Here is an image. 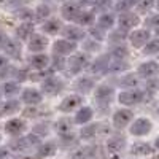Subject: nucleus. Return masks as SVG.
Instances as JSON below:
<instances>
[{"instance_id": "37", "label": "nucleus", "mask_w": 159, "mask_h": 159, "mask_svg": "<svg viewBox=\"0 0 159 159\" xmlns=\"http://www.w3.org/2000/svg\"><path fill=\"white\" fill-rule=\"evenodd\" d=\"M92 18H94V16H92V13H91V11H83V15L78 18L76 22L86 25V24H91V22H92Z\"/></svg>"}, {"instance_id": "42", "label": "nucleus", "mask_w": 159, "mask_h": 159, "mask_svg": "<svg viewBox=\"0 0 159 159\" xmlns=\"http://www.w3.org/2000/svg\"><path fill=\"white\" fill-rule=\"evenodd\" d=\"M151 7H153V2H150V0H148V2H140L137 5V10L139 11H148Z\"/></svg>"}, {"instance_id": "14", "label": "nucleus", "mask_w": 159, "mask_h": 159, "mask_svg": "<svg viewBox=\"0 0 159 159\" xmlns=\"http://www.w3.org/2000/svg\"><path fill=\"white\" fill-rule=\"evenodd\" d=\"M108 67H110L108 56H102V57H99L94 64L91 65V72H92V73H96V75L107 73V72H108Z\"/></svg>"}, {"instance_id": "32", "label": "nucleus", "mask_w": 159, "mask_h": 159, "mask_svg": "<svg viewBox=\"0 0 159 159\" xmlns=\"http://www.w3.org/2000/svg\"><path fill=\"white\" fill-rule=\"evenodd\" d=\"M56 153V145L54 143H45V145H42V147L38 148V154L40 156H52Z\"/></svg>"}, {"instance_id": "21", "label": "nucleus", "mask_w": 159, "mask_h": 159, "mask_svg": "<svg viewBox=\"0 0 159 159\" xmlns=\"http://www.w3.org/2000/svg\"><path fill=\"white\" fill-rule=\"evenodd\" d=\"M30 64H32V67H35L38 70H45L49 65V57L46 54H37V56L30 57Z\"/></svg>"}, {"instance_id": "9", "label": "nucleus", "mask_w": 159, "mask_h": 159, "mask_svg": "<svg viewBox=\"0 0 159 159\" xmlns=\"http://www.w3.org/2000/svg\"><path fill=\"white\" fill-rule=\"evenodd\" d=\"M118 22H119V30H129L130 27H134V25L139 24V16L134 15V13H123V15H119L118 18Z\"/></svg>"}, {"instance_id": "16", "label": "nucleus", "mask_w": 159, "mask_h": 159, "mask_svg": "<svg viewBox=\"0 0 159 159\" xmlns=\"http://www.w3.org/2000/svg\"><path fill=\"white\" fill-rule=\"evenodd\" d=\"M46 45H48V40L45 37H42V35H37V34L32 35L30 40H29V49L30 51H35V52L45 49Z\"/></svg>"}, {"instance_id": "27", "label": "nucleus", "mask_w": 159, "mask_h": 159, "mask_svg": "<svg viewBox=\"0 0 159 159\" xmlns=\"http://www.w3.org/2000/svg\"><path fill=\"white\" fill-rule=\"evenodd\" d=\"M91 118H92V108L83 107L81 110H78V113H76V116H75V121H76L78 124H84V123L89 121Z\"/></svg>"}, {"instance_id": "41", "label": "nucleus", "mask_w": 159, "mask_h": 159, "mask_svg": "<svg viewBox=\"0 0 159 159\" xmlns=\"http://www.w3.org/2000/svg\"><path fill=\"white\" fill-rule=\"evenodd\" d=\"M147 24L150 25V27H154L156 30H159V15H156V16H153V18H150Z\"/></svg>"}, {"instance_id": "13", "label": "nucleus", "mask_w": 159, "mask_h": 159, "mask_svg": "<svg viewBox=\"0 0 159 159\" xmlns=\"http://www.w3.org/2000/svg\"><path fill=\"white\" fill-rule=\"evenodd\" d=\"M148 40H150V32L145 30V29L135 30V32L130 34V42H132V45H134L135 48H140L143 45H147Z\"/></svg>"}, {"instance_id": "5", "label": "nucleus", "mask_w": 159, "mask_h": 159, "mask_svg": "<svg viewBox=\"0 0 159 159\" xmlns=\"http://www.w3.org/2000/svg\"><path fill=\"white\" fill-rule=\"evenodd\" d=\"M37 143H38V137L27 135V137H22V139H18L15 142H11L10 147H11V150H15V151H22V150H27V148L34 147V145H37Z\"/></svg>"}, {"instance_id": "52", "label": "nucleus", "mask_w": 159, "mask_h": 159, "mask_svg": "<svg viewBox=\"0 0 159 159\" xmlns=\"http://www.w3.org/2000/svg\"><path fill=\"white\" fill-rule=\"evenodd\" d=\"M0 140H2V137H0Z\"/></svg>"}, {"instance_id": "24", "label": "nucleus", "mask_w": 159, "mask_h": 159, "mask_svg": "<svg viewBox=\"0 0 159 159\" xmlns=\"http://www.w3.org/2000/svg\"><path fill=\"white\" fill-rule=\"evenodd\" d=\"M18 37L22 38V40H30L32 37V32H34V24L32 22H24L18 27Z\"/></svg>"}, {"instance_id": "10", "label": "nucleus", "mask_w": 159, "mask_h": 159, "mask_svg": "<svg viewBox=\"0 0 159 159\" xmlns=\"http://www.w3.org/2000/svg\"><path fill=\"white\" fill-rule=\"evenodd\" d=\"M81 102H83V99L80 97V96H69V97H65V99L61 102L59 110H61V111H65V113H70V111H73L75 108H78L80 105H81Z\"/></svg>"}, {"instance_id": "44", "label": "nucleus", "mask_w": 159, "mask_h": 159, "mask_svg": "<svg viewBox=\"0 0 159 159\" xmlns=\"http://www.w3.org/2000/svg\"><path fill=\"white\" fill-rule=\"evenodd\" d=\"M52 67H54V69H57V70L64 69V59H62L61 56L54 54V65H52Z\"/></svg>"}, {"instance_id": "3", "label": "nucleus", "mask_w": 159, "mask_h": 159, "mask_svg": "<svg viewBox=\"0 0 159 159\" xmlns=\"http://www.w3.org/2000/svg\"><path fill=\"white\" fill-rule=\"evenodd\" d=\"M151 121L147 118H139L134 121V124L130 126V134L132 135H147L151 130Z\"/></svg>"}, {"instance_id": "18", "label": "nucleus", "mask_w": 159, "mask_h": 159, "mask_svg": "<svg viewBox=\"0 0 159 159\" xmlns=\"http://www.w3.org/2000/svg\"><path fill=\"white\" fill-rule=\"evenodd\" d=\"M62 34H64L65 38H69L70 42H76V40H83L84 38V32L81 29L75 27V25H67Z\"/></svg>"}, {"instance_id": "49", "label": "nucleus", "mask_w": 159, "mask_h": 159, "mask_svg": "<svg viewBox=\"0 0 159 159\" xmlns=\"http://www.w3.org/2000/svg\"><path fill=\"white\" fill-rule=\"evenodd\" d=\"M157 35H159V30H157Z\"/></svg>"}, {"instance_id": "31", "label": "nucleus", "mask_w": 159, "mask_h": 159, "mask_svg": "<svg viewBox=\"0 0 159 159\" xmlns=\"http://www.w3.org/2000/svg\"><path fill=\"white\" fill-rule=\"evenodd\" d=\"M59 29H61V22L57 19H51V21L45 22V25H43V30L46 34H57Z\"/></svg>"}, {"instance_id": "48", "label": "nucleus", "mask_w": 159, "mask_h": 159, "mask_svg": "<svg viewBox=\"0 0 159 159\" xmlns=\"http://www.w3.org/2000/svg\"><path fill=\"white\" fill-rule=\"evenodd\" d=\"M154 145H156V148H157V150H159V137H157V139H156V142H154Z\"/></svg>"}, {"instance_id": "19", "label": "nucleus", "mask_w": 159, "mask_h": 159, "mask_svg": "<svg viewBox=\"0 0 159 159\" xmlns=\"http://www.w3.org/2000/svg\"><path fill=\"white\" fill-rule=\"evenodd\" d=\"M22 100L25 103H32V105H37L42 102V94L37 91V89H25L22 92Z\"/></svg>"}, {"instance_id": "45", "label": "nucleus", "mask_w": 159, "mask_h": 159, "mask_svg": "<svg viewBox=\"0 0 159 159\" xmlns=\"http://www.w3.org/2000/svg\"><path fill=\"white\" fill-rule=\"evenodd\" d=\"M7 42H8V37L3 32H0V48H3L7 45Z\"/></svg>"}, {"instance_id": "36", "label": "nucleus", "mask_w": 159, "mask_h": 159, "mask_svg": "<svg viewBox=\"0 0 159 159\" xmlns=\"http://www.w3.org/2000/svg\"><path fill=\"white\" fill-rule=\"evenodd\" d=\"M127 67H129V65H127L126 62H123V61H116V62L110 64L108 72H123V70H126Z\"/></svg>"}, {"instance_id": "2", "label": "nucleus", "mask_w": 159, "mask_h": 159, "mask_svg": "<svg viewBox=\"0 0 159 159\" xmlns=\"http://www.w3.org/2000/svg\"><path fill=\"white\" fill-rule=\"evenodd\" d=\"M119 103H123V105H135L139 102L143 100V92L139 91V89H134V91H124L119 94L118 97Z\"/></svg>"}, {"instance_id": "30", "label": "nucleus", "mask_w": 159, "mask_h": 159, "mask_svg": "<svg viewBox=\"0 0 159 159\" xmlns=\"http://www.w3.org/2000/svg\"><path fill=\"white\" fill-rule=\"evenodd\" d=\"M113 22H115V18L113 15H108V13H105V15H102L97 21V27H100L102 30L105 29H111L113 27Z\"/></svg>"}, {"instance_id": "29", "label": "nucleus", "mask_w": 159, "mask_h": 159, "mask_svg": "<svg viewBox=\"0 0 159 159\" xmlns=\"http://www.w3.org/2000/svg\"><path fill=\"white\" fill-rule=\"evenodd\" d=\"M56 130L59 132L62 137H65L67 134H70V132H72V123H70V119L64 118V119H61V121H57V124H56Z\"/></svg>"}, {"instance_id": "4", "label": "nucleus", "mask_w": 159, "mask_h": 159, "mask_svg": "<svg viewBox=\"0 0 159 159\" xmlns=\"http://www.w3.org/2000/svg\"><path fill=\"white\" fill-rule=\"evenodd\" d=\"M62 88H64V83L57 76H49L43 81V92L45 94H49V96H54L57 92H61Z\"/></svg>"}, {"instance_id": "33", "label": "nucleus", "mask_w": 159, "mask_h": 159, "mask_svg": "<svg viewBox=\"0 0 159 159\" xmlns=\"http://www.w3.org/2000/svg\"><path fill=\"white\" fill-rule=\"evenodd\" d=\"M137 83H139V80H137L135 75H126L124 78L119 80V84L124 86V88H134Z\"/></svg>"}, {"instance_id": "51", "label": "nucleus", "mask_w": 159, "mask_h": 159, "mask_svg": "<svg viewBox=\"0 0 159 159\" xmlns=\"http://www.w3.org/2000/svg\"><path fill=\"white\" fill-rule=\"evenodd\" d=\"M157 113H159V108H157Z\"/></svg>"}, {"instance_id": "38", "label": "nucleus", "mask_w": 159, "mask_h": 159, "mask_svg": "<svg viewBox=\"0 0 159 159\" xmlns=\"http://www.w3.org/2000/svg\"><path fill=\"white\" fill-rule=\"evenodd\" d=\"M35 13H37V18L38 19H43V18H46L49 15V7L48 5H40Z\"/></svg>"}, {"instance_id": "8", "label": "nucleus", "mask_w": 159, "mask_h": 159, "mask_svg": "<svg viewBox=\"0 0 159 159\" xmlns=\"http://www.w3.org/2000/svg\"><path fill=\"white\" fill-rule=\"evenodd\" d=\"M159 73V64L154 61H148V62H143L140 67H139V75L143 78H153Z\"/></svg>"}, {"instance_id": "23", "label": "nucleus", "mask_w": 159, "mask_h": 159, "mask_svg": "<svg viewBox=\"0 0 159 159\" xmlns=\"http://www.w3.org/2000/svg\"><path fill=\"white\" fill-rule=\"evenodd\" d=\"M99 132H102V124H91V126H86L81 129V137L89 140L92 137H96Z\"/></svg>"}, {"instance_id": "22", "label": "nucleus", "mask_w": 159, "mask_h": 159, "mask_svg": "<svg viewBox=\"0 0 159 159\" xmlns=\"http://www.w3.org/2000/svg\"><path fill=\"white\" fill-rule=\"evenodd\" d=\"M75 88H76L78 91H81V92H88L89 89L94 88V80L89 78V76H81V78L76 80Z\"/></svg>"}, {"instance_id": "47", "label": "nucleus", "mask_w": 159, "mask_h": 159, "mask_svg": "<svg viewBox=\"0 0 159 159\" xmlns=\"http://www.w3.org/2000/svg\"><path fill=\"white\" fill-rule=\"evenodd\" d=\"M8 156V150L7 148H2V150H0V159H5Z\"/></svg>"}, {"instance_id": "11", "label": "nucleus", "mask_w": 159, "mask_h": 159, "mask_svg": "<svg viewBox=\"0 0 159 159\" xmlns=\"http://www.w3.org/2000/svg\"><path fill=\"white\" fill-rule=\"evenodd\" d=\"M76 49V43L70 40H57L54 43V54L62 56V54H70Z\"/></svg>"}, {"instance_id": "35", "label": "nucleus", "mask_w": 159, "mask_h": 159, "mask_svg": "<svg viewBox=\"0 0 159 159\" xmlns=\"http://www.w3.org/2000/svg\"><path fill=\"white\" fill-rule=\"evenodd\" d=\"M3 92H5V96L18 94V92H19V86L16 83H5L3 84Z\"/></svg>"}, {"instance_id": "12", "label": "nucleus", "mask_w": 159, "mask_h": 159, "mask_svg": "<svg viewBox=\"0 0 159 159\" xmlns=\"http://www.w3.org/2000/svg\"><path fill=\"white\" fill-rule=\"evenodd\" d=\"M3 51H5V54L11 59H19L21 57V45H19V42H16V40L8 38L7 45L3 46Z\"/></svg>"}, {"instance_id": "50", "label": "nucleus", "mask_w": 159, "mask_h": 159, "mask_svg": "<svg viewBox=\"0 0 159 159\" xmlns=\"http://www.w3.org/2000/svg\"><path fill=\"white\" fill-rule=\"evenodd\" d=\"M157 8H159V3H157Z\"/></svg>"}, {"instance_id": "39", "label": "nucleus", "mask_w": 159, "mask_h": 159, "mask_svg": "<svg viewBox=\"0 0 159 159\" xmlns=\"http://www.w3.org/2000/svg\"><path fill=\"white\" fill-rule=\"evenodd\" d=\"M111 56H113L116 61H121L123 57L127 56V49H126V48H116V49L111 52Z\"/></svg>"}, {"instance_id": "20", "label": "nucleus", "mask_w": 159, "mask_h": 159, "mask_svg": "<svg viewBox=\"0 0 159 159\" xmlns=\"http://www.w3.org/2000/svg\"><path fill=\"white\" fill-rule=\"evenodd\" d=\"M126 147V140L124 139H111L107 142V150L108 153L111 154H118V153H121Z\"/></svg>"}, {"instance_id": "26", "label": "nucleus", "mask_w": 159, "mask_h": 159, "mask_svg": "<svg viewBox=\"0 0 159 159\" xmlns=\"http://www.w3.org/2000/svg\"><path fill=\"white\" fill-rule=\"evenodd\" d=\"M130 151L134 154H137V156H147V154L153 153V148L150 147L148 143H135V145H132Z\"/></svg>"}, {"instance_id": "43", "label": "nucleus", "mask_w": 159, "mask_h": 159, "mask_svg": "<svg viewBox=\"0 0 159 159\" xmlns=\"http://www.w3.org/2000/svg\"><path fill=\"white\" fill-rule=\"evenodd\" d=\"M91 35L96 37L97 40H103V32H102L100 27H92V29H91Z\"/></svg>"}, {"instance_id": "6", "label": "nucleus", "mask_w": 159, "mask_h": 159, "mask_svg": "<svg viewBox=\"0 0 159 159\" xmlns=\"http://www.w3.org/2000/svg\"><path fill=\"white\" fill-rule=\"evenodd\" d=\"M113 89L110 86H99L96 89V100L99 105H103V107H108L110 105V100L113 97Z\"/></svg>"}, {"instance_id": "17", "label": "nucleus", "mask_w": 159, "mask_h": 159, "mask_svg": "<svg viewBox=\"0 0 159 159\" xmlns=\"http://www.w3.org/2000/svg\"><path fill=\"white\" fill-rule=\"evenodd\" d=\"M86 62H88V57H86V56L78 54V56H73L67 64H69V67H70V72H72V73H78V72L86 65Z\"/></svg>"}, {"instance_id": "40", "label": "nucleus", "mask_w": 159, "mask_h": 159, "mask_svg": "<svg viewBox=\"0 0 159 159\" xmlns=\"http://www.w3.org/2000/svg\"><path fill=\"white\" fill-rule=\"evenodd\" d=\"M135 3L134 2H118L116 5H115V8L118 10V11H121V13H126V10H129L130 7H134Z\"/></svg>"}, {"instance_id": "34", "label": "nucleus", "mask_w": 159, "mask_h": 159, "mask_svg": "<svg viewBox=\"0 0 159 159\" xmlns=\"http://www.w3.org/2000/svg\"><path fill=\"white\" fill-rule=\"evenodd\" d=\"M156 52H159V40H151L143 48V54H156Z\"/></svg>"}, {"instance_id": "1", "label": "nucleus", "mask_w": 159, "mask_h": 159, "mask_svg": "<svg viewBox=\"0 0 159 159\" xmlns=\"http://www.w3.org/2000/svg\"><path fill=\"white\" fill-rule=\"evenodd\" d=\"M81 7L83 3H75V2H70V3H65L62 7V16L65 19H70V21H78V18L83 15L81 11Z\"/></svg>"}, {"instance_id": "15", "label": "nucleus", "mask_w": 159, "mask_h": 159, "mask_svg": "<svg viewBox=\"0 0 159 159\" xmlns=\"http://www.w3.org/2000/svg\"><path fill=\"white\" fill-rule=\"evenodd\" d=\"M24 129H25V123L22 121V119H11V121H8L5 124V130L8 132V134H11V135L21 134Z\"/></svg>"}, {"instance_id": "28", "label": "nucleus", "mask_w": 159, "mask_h": 159, "mask_svg": "<svg viewBox=\"0 0 159 159\" xmlns=\"http://www.w3.org/2000/svg\"><path fill=\"white\" fill-rule=\"evenodd\" d=\"M18 108H19V102L18 100H8V102H5L2 107H0V115L2 116L11 115V113H15Z\"/></svg>"}, {"instance_id": "25", "label": "nucleus", "mask_w": 159, "mask_h": 159, "mask_svg": "<svg viewBox=\"0 0 159 159\" xmlns=\"http://www.w3.org/2000/svg\"><path fill=\"white\" fill-rule=\"evenodd\" d=\"M96 157V148L86 147L73 153V159H94Z\"/></svg>"}, {"instance_id": "7", "label": "nucleus", "mask_w": 159, "mask_h": 159, "mask_svg": "<svg viewBox=\"0 0 159 159\" xmlns=\"http://www.w3.org/2000/svg\"><path fill=\"white\" fill-rule=\"evenodd\" d=\"M132 116H134V113H132L130 110H118L113 115V124H115V127H118V129L126 127L130 123Z\"/></svg>"}, {"instance_id": "46", "label": "nucleus", "mask_w": 159, "mask_h": 159, "mask_svg": "<svg viewBox=\"0 0 159 159\" xmlns=\"http://www.w3.org/2000/svg\"><path fill=\"white\" fill-rule=\"evenodd\" d=\"M7 65H8V61H7L3 56H0V70H2V69H5Z\"/></svg>"}]
</instances>
